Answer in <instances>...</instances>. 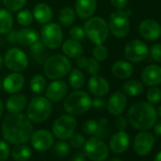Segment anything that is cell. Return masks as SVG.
Returning <instances> with one entry per match:
<instances>
[{
  "label": "cell",
  "instance_id": "30",
  "mask_svg": "<svg viewBox=\"0 0 161 161\" xmlns=\"http://www.w3.org/2000/svg\"><path fill=\"white\" fill-rule=\"evenodd\" d=\"M14 27V16L7 9H0V34H7Z\"/></svg>",
  "mask_w": 161,
  "mask_h": 161
},
{
  "label": "cell",
  "instance_id": "28",
  "mask_svg": "<svg viewBox=\"0 0 161 161\" xmlns=\"http://www.w3.org/2000/svg\"><path fill=\"white\" fill-rule=\"evenodd\" d=\"M48 48L45 46V44L38 40L36 43H34L33 45L31 46V55L33 59V61L38 64H43L46 60L49 57L48 56Z\"/></svg>",
  "mask_w": 161,
  "mask_h": 161
},
{
  "label": "cell",
  "instance_id": "41",
  "mask_svg": "<svg viewBox=\"0 0 161 161\" xmlns=\"http://www.w3.org/2000/svg\"><path fill=\"white\" fill-rule=\"evenodd\" d=\"M98 124H99V122L96 121L95 119H88V120H86L83 124L82 130H83V132L86 135H87V136H93V135H95V133L97 131Z\"/></svg>",
  "mask_w": 161,
  "mask_h": 161
},
{
  "label": "cell",
  "instance_id": "24",
  "mask_svg": "<svg viewBox=\"0 0 161 161\" xmlns=\"http://www.w3.org/2000/svg\"><path fill=\"white\" fill-rule=\"evenodd\" d=\"M76 64L80 70H86L91 76L97 75L101 68L100 62L96 60L94 57L87 58L83 55L77 58Z\"/></svg>",
  "mask_w": 161,
  "mask_h": 161
},
{
  "label": "cell",
  "instance_id": "38",
  "mask_svg": "<svg viewBox=\"0 0 161 161\" xmlns=\"http://www.w3.org/2000/svg\"><path fill=\"white\" fill-rule=\"evenodd\" d=\"M146 98L148 100V103L152 104L158 103L161 101V89L157 86H152L146 94Z\"/></svg>",
  "mask_w": 161,
  "mask_h": 161
},
{
  "label": "cell",
  "instance_id": "14",
  "mask_svg": "<svg viewBox=\"0 0 161 161\" xmlns=\"http://www.w3.org/2000/svg\"><path fill=\"white\" fill-rule=\"evenodd\" d=\"M31 142L32 147L39 152H45L50 149L54 143L53 134L47 130L41 129L32 133L31 136Z\"/></svg>",
  "mask_w": 161,
  "mask_h": 161
},
{
  "label": "cell",
  "instance_id": "7",
  "mask_svg": "<svg viewBox=\"0 0 161 161\" xmlns=\"http://www.w3.org/2000/svg\"><path fill=\"white\" fill-rule=\"evenodd\" d=\"M108 28L109 31L117 37L123 38L125 37L130 31V19L127 13L123 11L117 10L113 12L108 19Z\"/></svg>",
  "mask_w": 161,
  "mask_h": 161
},
{
  "label": "cell",
  "instance_id": "15",
  "mask_svg": "<svg viewBox=\"0 0 161 161\" xmlns=\"http://www.w3.org/2000/svg\"><path fill=\"white\" fill-rule=\"evenodd\" d=\"M68 92V86L65 82L60 80H53L45 90L46 98L50 102L58 103L64 100Z\"/></svg>",
  "mask_w": 161,
  "mask_h": 161
},
{
  "label": "cell",
  "instance_id": "22",
  "mask_svg": "<svg viewBox=\"0 0 161 161\" xmlns=\"http://www.w3.org/2000/svg\"><path fill=\"white\" fill-rule=\"evenodd\" d=\"M129 144H130V136L122 130L117 132L112 136L109 142V147L113 153H122L128 149Z\"/></svg>",
  "mask_w": 161,
  "mask_h": 161
},
{
  "label": "cell",
  "instance_id": "8",
  "mask_svg": "<svg viewBox=\"0 0 161 161\" xmlns=\"http://www.w3.org/2000/svg\"><path fill=\"white\" fill-rule=\"evenodd\" d=\"M3 63L11 71L22 72L29 65V58L21 48L11 47L6 51Z\"/></svg>",
  "mask_w": 161,
  "mask_h": 161
},
{
  "label": "cell",
  "instance_id": "31",
  "mask_svg": "<svg viewBox=\"0 0 161 161\" xmlns=\"http://www.w3.org/2000/svg\"><path fill=\"white\" fill-rule=\"evenodd\" d=\"M86 78L80 68H73L68 73V84L74 89H80L85 86Z\"/></svg>",
  "mask_w": 161,
  "mask_h": 161
},
{
  "label": "cell",
  "instance_id": "25",
  "mask_svg": "<svg viewBox=\"0 0 161 161\" xmlns=\"http://www.w3.org/2000/svg\"><path fill=\"white\" fill-rule=\"evenodd\" d=\"M33 17L41 24L49 23L53 17V12L49 5L46 3H38L34 6L32 11Z\"/></svg>",
  "mask_w": 161,
  "mask_h": 161
},
{
  "label": "cell",
  "instance_id": "56",
  "mask_svg": "<svg viewBox=\"0 0 161 161\" xmlns=\"http://www.w3.org/2000/svg\"><path fill=\"white\" fill-rule=\"evenodd\" d=\"M156 114H157V115H158V116H159V117L161 118V105H160V106H159V107L157 108V111H156Z\"/></svg>",
  "mask_w": 161,
  "mask_h": 161
},
{
  "label": "cell",
  "instance_id": "17",
  "mask_svg": "<svg viewBox=\"0 0 161 161\" xmlns=\"http://www.w3.org/2000/svg\"><path fill=\"white\" fill-rule=\"evenodd\" d=\"M138 31L144 39L154 41L161 36V26L154 20L146 19L139 24Z\"/></svg>",
  "mask_w": 161,
  "mask_h": 161
},
{
  "label": "cell",
  "instance_id": "57",
  "mask_svg": "<svg viewBox=\"0 0 161 161\" xmlns=\"http://www.w3.org/2000/svg\"><path fill=\"white\" fill-rule=\"evenodd\" d=\"M2 65H3V58H2L1 54H0V69H1Z\"/></svg>",
  "mask_w": 161,
  "mask_h": 161
},
{
  "label": "cell",
  "instance_id": "5",
  "mask_svg": "<svg viewBox=\"0 0 161 161\" xmlns=\"http://www.w3.org/2000/svg\"><path fill=\"white\" fill-rule=\"evenodd\" d=\"M86 36L95 45L103 44L109 36V28L107 22L99 16H91L86 19L85 24Z\"/></svg>",
  "mask_w": 161,
  "mask_h": 161
},
{
  "label": "cell",
  "instance_id": "27",
  "mask_svg": "<svg viewBox=\"0 0 161 161\" xmlns=\"http://www.w3.org/2000/svg\"><path fill=\"white\" fill-rule=\"evenodd\" d=\"M62 50H63V53L67 58H73V59H77L78 57L82 56L84 52V49L80 43L71 38L67 39L66 41L63 43Z\"/></svg>",
  "mask_w": 161,
  "mask_h": 161
},
{
  "label": "cell",
  "instance_id": "34",
  "mask_svg": "<svg viewBox=\"0 0 161 161\" xmlns=\"http://www.w3.org/2000/svg\"><path fill=\"white\" fill-rule=\"evenodd\" d=\"M76 18L75 10L71 7H64L60 11L59 14V21L60 24L65 28L71 26Z\"/></svg>",
  "mask_w": 161,
  "mask_h": 161
},
{
  "label": "cell",
  "instance_id": "11",
  "mask_svg": "<svg viewBox=\"0 0 161 161\" xmlns=\"http://www.w3.org/2000/svg\"><path fill=\"white\" fill-rule=\"evenodd\" d=\"M63 31L56 23H47L41 31V41L48 49H56L63 44Z\"/></svg>",
  "mask_w": 161,
  "mask_h": 161
},
{
  "label": "cell",
  "instance_id": "13",
  "mask_svg": "<svg viewBox=\"0 0 161 161\" xmlns=\"http://www.w3.org/2000/svg\"><path fill=\"white\" fill-rule=\"evenodd\" d=\"M154 136L147 131H141L134 139V150L136 154L140 156L147 155L154 145Z\"/></svg>",
  "mask_w": 161,
  "mask_h": 161
},
{
  "label": "cell",
  "instance_id": "9",
  "mask_svg": "<svg viewBox=\"0 0 161 161\" xmlns=\"http://www.w3.org/2000/svg\"><path fill=\"white\" fill-rule=\"evenodd\" d=\"M76 127L77 120L72 115H62L53 122L52 134L59 139H68L75 133Z\"/></svg>",
  "mask_w": 161,
  "mask_h": 161
},
{
  "label": "cell",
  "instance_id": "39",
  "mask_svg": "<svg viewBox=\"0 0 161 161\" xmlns=\"http://www.w3.org/2000/svg\"><path fill=\"white\" fill-rule=\"evenodd\" d=\"M92 54H93V57L96 60H98L99 62H103L107 58L108 50H107L106 47L103 44L95 45V47H94V48L92 50Z\"/></svg>",
  "mask_w": 161,
  "mask_h": 161
},
{
  "label": "cell",
  "instance_id": "20",
  "mask_svg": "<svg viewBox=\"0 0 161 161\" xmlns=\"http://www.w3.org/2000/svg\"><path fill=\"white\" fill-rule=\"evenodd\" d=\"M127 104L126 96L121 91H117L111 95L107 103V109L113 116H119L123 113Z\"/></svg>",
  "mask_w": 161,
  "mask_h": 161
},
{
  "label": "cell",
  "instance_id": "6",
  "mask_svg": "<svg viewBox=\"0 0 161 161\" xmlns=\"http://www.w3.org/2000/svg\"><path fill=\"white\" fill-rule=\"evenodd\" d=\"M52 113L51 102L42 96L34 97L29 103L27 109V117L35 123H42L48 119Z\"/></svg>",
  "mask_w": 161,
  "mask_h": 161
},
{
  "label": "cell",
  "instance_id": "21",
  "mask_svg": "<svg viewBox=\"0 0 161 161\" xmlns=\"http://www.w3.org/2000/svg\"><path fill=\"white\" fill-rule=\"evenodd\" d=\"M97 9V0H76L75 13L76 15L83 20L90 18Z\"/></svg>",
  "mask_w": 161,
  "mask_h": 161
},
{
  "label": "cell",
  "instance_id": "50",
  "mask_svg": "<svg viewBox=\"0 0 161 161\" xmlns=\"http://www.w3.org/2000/svg\"><path fill=\"white\" fill-rule=\"evenodd\" d=\"M7 41L11 44L17 43V31L16 30H11L7 34Z\"/></svg>",
  "mask_w": 161,
  "mask_h": 161
},
{
  "label": "cell",
  "instance_id": "32",
  "mask_svg": "<svg viewBox=\"0 0 161 161\" xmlns=\"http://www.w3.org/2000/svg\"><path fill=\"white\" fill-rule=\"evenodd\" d=\"M123 92L131 97H136L140 95L143 90H144V86L143 85L138 82L136 80H126V82L123 84Z\"/></svg>",
  "mask_w": 161,
  "mask_h": 161
},
{
  "label": "cell",
  "instance_id": "33",
  "mask_svg": "<svg viewBox=\"0 0 161 161\" xmlns=\"http://www.w3.org/2000/svg\"><path fill=\"white\" fill-rule=\"evenodd\" d=\"M31 154V148L24 144H17L12 151V157L15 161H27Z\"/></svg>",
  "mask_w": 161,
  "mask_h": 161
},
{
  "label": "cell",
  "instance_id": "18",
  "mask_svg": "<svg viewBox=\"0 0 161 161\" xmlns=\"http://www.w3.org/2000/svg\"><path fill=\"white\" fill-rule=\"evenodd\" d=\"M142 83L148 86H157L161 85V66L150 64L144 67L141 72Z\"/></svg>",
  "mask_w": 161,
  "mask_h": 161
},
{
  "label": "cell",
  "instance_id": "45",
  "mask_svg": "<svg viewBox=\"0 0 161 161\" xmlns=\"http://www.w3.org/2000/svg\"><path fill=\"white\" fill-rule=\"evenodd\" d=\"M11 153V148L6 140H0V161L8 159Z\"/></svg>",
  "mask_w": 161,
  "mask_h": 161
},
{
  "label": "cell",
  "instance_id": "37",
  "mask_svg": "<svg viewBox=\"0 0 161 161\" xmlns=\"http://www.w3.org/2000/svg\"><path fill=\"white\" fill-rule=\"evenodd\" d=\"M2 1L6 9L11 13L19 12L25 7L27 3V0H2Z\"/></svg>",
  "mask_w": 161,
  "mask_h": 161
},
{
  "label": "cell",
  "instance_id": "16",
  "mask_svg": "<svg viewBox=\"0 0 161 161\" xmlns=\"http://www.w3.org/2000/svg\"><path fill=\"white\" fill-rule=\"evenodd\" d=\"M25 86V78L20 72H12L8 74L2 83L3 89L9 94L20 92Z\"/></svg>",
  "mask_w": 161,
  "mask_h": 161
},
{
  "label": "cell",
  "instance_id": "48",
  "mask_svg": "<svg viewBox=\"0 0 161 161\" xmlns=\"http://www.w3.org/2000/svg\"><path fill=\"white\" fill-rule=\"evenodd\" d=\"M112 6L119 11H123L127 5H128V0H110Z\"/></svg>",
  "mask_w": 161,
  "mask_h": 161
},
{
  "label": "cell",
  "instance_id": "40",
  "mask_svg": "<svg viewBox=\"0 0 161 161\" xmlns=\"http://www.w3.org/2000/svg\"><path fill=\"white\" fill-rule=\"evenodd\" d=\"M70 152V147L65 141H58L54 146V153L58 157H64Z\"/></svg>",
  "mask_w": 161,
  "mask_h": 161
},
{
  "label": "cell",
  "instance_id": "36",
  "mask_svg": "<svg viewBox=\"0 0 161 161\" xmlns=\"http://www.w3.org/2000/svg\"><path fill=\"white\" fill-rule=\"evenodd\" d=\"M16 19L19 25L24 26V27H29L32 24L34 17L31 12L26 9H22L18 12Z\"/></svg>",
  "mask_w": 161,
  "mask_h": 161
},
{
  "label": "cell",
  "instance_id": "12",
  "mask_svg": "<svg viewBox=\"0 0 161 161\" xmlns=\"http://www.w3.org/2000/svg\"><path fill=\"white\" fill-rule=\"evenodd\" d=\"M125 58L132 63H139L149 56V48L141 40H132L124 47Z\"/></svg>",
  "mask_w": 161,
  "mask_h": 161
},
{
  "label": "cell",
  "instance_id": "29",
  "mask_svg": "<svg viewBox=\"0 0 161 161\" xmlns=\"http://www.w3.org/2000/svg\"><path fill=\"white\" fill-rule=\"evenodd\" d=\"M134 68L129 62L126 61H117L112 65V73L113 75L120 80H125L130 78L133 75Z\"/></svg>",
  "mask_w": 161,
  "mask_h": 161
},
{
  "label": "cell",
  "instance_id": "35",
  "mask_svg": "<svg viewBox=\"0 0 161 161\" xmlns=\"http://www.w3.org/2000/svg\"><path fill=\"white\" fill-rule=\"evenodd\" d=\"M30 87L35 94H42L47 87V80L43 75L35 74L30 82Z\"/></svg>",
  "mask_w": 161,
  "mask_h": 161
},
{
  "label": "cell",
  "instance_id": "3",
  "mask_svg": "<svg viewBox=\"0 0 161 161\" xmlns=\"http://www.w3.org/2000/svg\"><path fill=\"white\" fill-rule=\"evenodd\" d=\"M72 64L65 55L54 54L49 56L43 64V71L45 76L50 80H60L70 72Z\"/></svg>",
  "mask_w": 161,
  "mask_h": 161
},
{
  "label": "cell",
  "instance_id": "54",
  "mask_svg": "<svg viewBox=\"0 0 161 161\" xmlns=\"http://www.w3.org/2000/svg\"><path fill=\"white\" fill-rule=\"evenodd\" d=\"M153 161H161V152L157 153V154L154 156V159Z\"/></svg>",
  "mask_w": 161,
  "mask_h": 161
},
{
  "label": "cell",
  "instance_id": "43",
  "mask_svg": "<svg viewBox=\"0 0 161 161\" xmlns=\"http://www.w3.org/2000/svg\"><path fill=\"white\" fill-rule=\"evenodd\" d=\"M69 36L71 39L80 42V41H82L86 36L85 30L80 26H75V27L71 28V30L69 31Z\"/></svg>",
  "mask_w": 161,
  "mask_h": 161
},
{
  "label": "cell",
  "instance_id": "51",
  "mask_svg": "<svg viewBox=\"0 0 161 161\" xmlns=\"http://www.w3.org/2000/svg\"><path fill=\"white\" fill-rule=\"evenodd\" d=\"M71 161H86L85 153H82V152H77V153H74V155L72 156Z\"/></svg>",
  "mask_w": 161,
  "mask_h": 161
},
{
  "label": "cell",
  "instance_id": "10",
  "mask_svg": "<svg viewBox=\"0 0 161 161\" xmlns=\"http://www.w3.org/2000/svg\"><path fill=\"white\" fill-rule=\"evenodd\" d=\"M84 153L86 156L93 161H104L109 155V149L102 138L92 136L86 140Z\"/></svg>",
  "mask_w": 161,
  "mask_h": 161
},
{
  "label": "cell",
  "instance_id": "47",
  "mask_svg": "<svg viewBox=\"0 0 161 161\" xmlns=\"http://www.w3.org/2000/svg\"><path fill=\"white\" fill-rule=\"evenodd\" d=\"M127 124H128V121H127L126 118L123 116H120V115H119L115 120V126L117 129H119V131L124 130L127 127Z\"/></svg>",
  "mask_w": 161,
  "mask_h": 161
},
{
  "label": "cell",
  "instance_id": "49",
  "mask_svg": "<svg viewBox=\"0 0 161 161\" xmlns=\"http://www.w3.org/2000/svg\"><path fill=\"white\" fill-rule=\"evenodd\" d=\"M105 105L106 102L104 99H103V97H96V99L92 101V106H94L96 109H103Z\"/></svg>",
  "mask_w": 161,
  "mask_h": 161
},
{
  "label": "cell",
  "instance_id": "1",
  "mask_svg": "<svg viewBox=\"0 0 161 161\" xmlns=\"http://www.w3.org/2000/svg\"><path fill=\"white\" fill-rule=\"evenodd\" d=\"M33 133L31 121L21 113H14L7 116L2 123V135L4 139L11 144H24L31 139Z\"/></svg>",
  "mask_w": 161,
  "mask_h": 161
},
{
  "label": "cell",
  "instance_id": "44",
  "mask_svg": "<svg viewBox=\"0 0 161 161\" xmlns=\"http://www.w3.org/2000/svg\"><path fill=\"white\" fill-rule=\"evenodd\" d=\"M86 143V138L82 134H73L70 136V144L76 149L83 148Z\"/></svg>",
  "mask_w": 161,
  "mask_h": 161
},
{
  "label": "cell",
  "instance_id": "4",
  "mask_svg": "<svg viewBox=\"0 0 161 161\" xmlns=\"http://www.w3.org/2000/svg\"><path fill=\"white\" fill-rule=\"evenodd\" d=\"M92 107V99L88 93L77 89L66 95L64 102V110L72 116H82Z\"/></svg>",
  "mask_w": 161,
  "mask_h": 161
},
{
  "label": "cell",
  "instance_id": "2",
  "mask_svg": "<svg viewBox=\"0 0 161 161\" xmlns=\"http://www.w3.org/2000/svg\"><path fill=\"white\" fill-rule=\"evenodd\" d=\"M127 119L135 129L147 131L155 124L157 114L152 103L148 102H138L129 108Z\"/></svg>",
  "mask_w": 161,
  "mask_h": 161
},
{
  "label": "cell",
  "instance_id": "23",
  "mask_svg": "<svg viewBox=\"0 0 161 161\" xmlns=\"http://www.w3.org/2000/svg\"><path fill=\"white\" fill-rule=\"evenodd\" d=\"M28 104V99L23 94H12V96L6 102V109L14 114V113H21Z\"/></svg>",
  "mask_w": 161,
  "mask_h": 161
},
{
  "label": "cell",
  "instance_id": "52",
  "mask_svg": "<svg viewBox=\"0 0 161 161\" xmlns=\"http://www.w3.org/2000/svg\"><path fill=\"white\" fill-rule=\"evenodd\" d=\"M153 132L156 136H161V120L157 123L155 122V124L153 125Z\"/></svg>",
  "mask_w": 161,
  "mask_h": 161
},
{
  "label": "cell",
  "instance_id": "26",
  "mask_svg": "<svg viewBox=\"0 0 161 161\" xmlns=\"http://www.w3.org/2000/svg\"><path fill=\"white\" fill-rule=\"evenodd\" d=\"M39 40V34L36 30L25 28L17 31V43L24 47H31Z\"/></svg>",
  "mask_w": 161,
  "mask_h": 161
},
{
  "label": "cell",
  "instance_id": "58",
  "mask_svg": "<svg viewBox=\"0 0 161 161\" xmlns=\"http://www.w3.org/2000/svg\"><path fill=\"white\" fill-rule=\"evenodd\" d=\"M1 88H2V83L0 82V90H1Z\"/></svg>",
  "mask_w": 161,
  "mask_h": 161
},
{
  "label": "cell",
  "instance_id": "46",
  "mask_svg": "<svg viewBox=\"0 0 161 161\" xmlns=\"http://www.w3.org/2000/svg\"><path fill=\"white\" fill-rule=\"evenodd\" d=\"M149 52H150L151 57L154 61L161 63V44L160 43L154 44L153 46H152L150 50H149Z\"/></svg>",
  "mask_w": 161,
  "mask_h": 161
},
{
  "label": "cell",
  "instance_id": "42",
  "mask_svg": "<svg viewBox=\"0 0 161 161\" xmlns=\"http://www.w3.org/2000/svg\"><path fill=\"white\" fill-rule=\"evenodd\" d=\"M107 125H108V119L105 118H103L98 124V128L97 131L95 133V136L100 137V138H103L105 136H108V129H107Z\"/></svg>",
  "mask_w": 161,
  "mask_h": 161
},
{
  "label": "cell",
  "instance_id": "19",
  "mask_svg": "<svg viewBox=\"0 0 161 161\" xmlns=\"http://www.w3.org/2000/svg\"><path fill=\"white\" fill-rule=\"evenodd\" d=\"M88 89L90 93L95 97H103L109 92L110 86L106 79L97 74L91 76V78L89 79Z\"/></svg>",
  "mask_w": 161,
  "mask_h": 161
},
{
  "label": "cell",
  "instance_id": "53",
  "mask_svg": "<svg viewBox=\"0 0 161 161\" xmlns=\"http://www.w3.org/2000/svg\"><path fill=\"white\" fill-rule=\"evenodd\" d=\"M3 111H4V104H3V102L0 100V118L3 115Z\"/></svg>",
  "mask_w": 161,
  "mask_h": 161
},
{
  "label": "cell",
  "instance_id": "55",
  "mask_svg": "<svg viewBox=\"0 0 161 161\" xmlns=\"http://www.w3.org/2000/svg\"><path fill=\"white\" fill-rule=\"evenodd\" d=\"M108 161H122V159H120V158H119V157H113V158L109 159Z\"/></svg>",
  "mask_w": 161,
  "mask_h": 161
}]
</instances>
